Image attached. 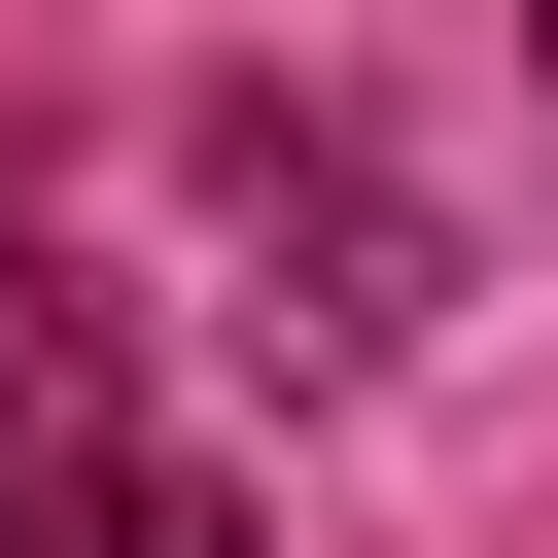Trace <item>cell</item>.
<instances>
[{"instance_id": "cell-1", "label": "cell", "mask_w": 558, "mask_h": 558, "mask_svg": "<svg viewBox=\"0 0 558 558\" xmlns=\"http://www.w3.org/2000/svg\"><path fill=\"white\" fill-rule=\"evenodd\" d=\"M35 488H105V314L0 244V523H35Z\"/></svg>"}, {"instance_id": "cell-2", "label": "cell", "mask_w": 558, "mask_h": 558, "mask_svg": "<svg viewBox=\"0 0 558 558\" xmlns=\"http://www.w3.org/2000/svg\"><path fill=\"white\" fill-rule=\"evenodd\" d=\"M0 558H244V523H209V488H174V453H105V488H35V523H0Z\"/></svg>"}]
</instances>
